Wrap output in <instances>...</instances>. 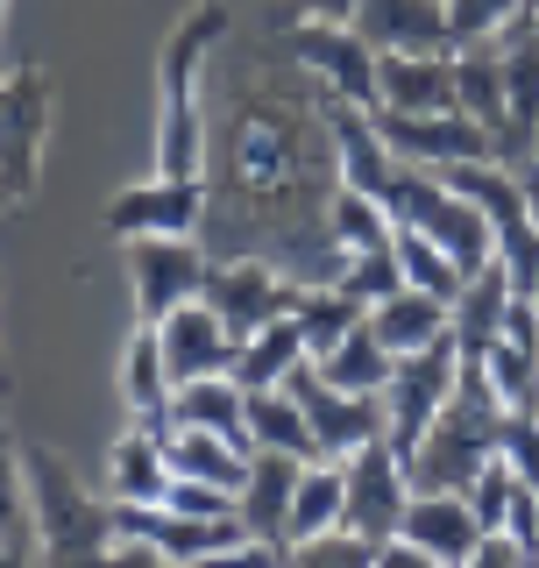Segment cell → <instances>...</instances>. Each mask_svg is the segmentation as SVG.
Segmentation results:
<instances>
[{
    "label": "cell",
    "mask_w": 539,
    "mask_h": 568,
    "mask_svg": "<svg viewBox=\"0 0 539 568\" xmlns=\"http://www.w3.org/2000/svg\"><path fill=\"white\" fill-rule=\"evenodd\" d=\"M277 64L235 85L221 156L206 164V235L221 256H270L298 284H334L348 263L327 227V200L340 185L334 129L319 106V79L305 93V71Z\"/></svg>",
    "instance_id": "1"
},
{
    "label": "cell",
    "mask_w": 539,
    "mask_h": 568,
    "mask_svg": "<svg viewBox=\"0 0 539 568\" xmlns=\"http://www.w3.org/2000/svg\"><path fill=\"white\" fill-rule=\"evenodd\" d=\"M235 29V0H192L185 22L164 36L156 64V178H206V114L200 71Z\"/></svg>",
    "instance_id": "2"
},
{
    "label": "cell",
    "mask_w": 539,
    "mask_h": 568,
    "mask_svg": "<svg viewBox=\"0 0 539 568\" xmlns=\"http://www.w3.org/2000/svg\"><path fill=\"white\" fill-rule=\"evenodd\" d=\"M505 448V398H497L490 369L482 363H461L455 377V398L440 405V419L419 434V448L405 455V476L411 490H469L476 469Z\"/></svg>",
    "instance_id": "3"
},
{
    "label": "cell",
    "mask_w": 539,
    "mask_h": 568,
    "mask_svg": "<svg viewBox=\"0 0 539 568\" xmlns=\"http://www.w3.org/2000/svg\"><path fill=\"white\" fill-rule=\"evenodd\" d=\"M22 476H29V505H35V540H43V561H106V555H121L114 497H93V490H85L58 448L29 440V448H22Z\"/></svg>",
    "instance_id": "4"
},
{
    "label": "cell",
    "mask_w": 539,
    "mask_h": 568,
    "mask_svg": "<svg viewBox=\"0 0 539 568\" xmlns=\"http://www.w3.org/2000/svg\"><path fill=\"white\" fill-rule=\"evenodd\" d=\"M440 178L482 206V221H490V235H497V263L511 271V292L539 298V221L526 213L518 171L497 164V156H476V164H447Z\"/></svg>",
    "instance_id": "5"
},
{
    "label": "cell",
    "mask_w": 539,
    "mask_h": 568,
    "mask_svg": "<svg viewBox=\"0 0 539 568\" xmlns=\"http://www.w3.org/2000/svg\"><path fill=\"white\" fill-rule=\"evenodd\" d=\"M43 142H50V71L14 64L0 71V206H29L43 185Z\"/></svg>",
    "instance_id": "6"
},
{
    "label": "cell",
    "mask_w": 539,
    "mask_h": 568,
    "mask_svg": "<svg viewBox=\"0 0 539 568\" xmlns=\"http://www.w3.org/2000/svg\"><path fill=\"white\" fill-rule=\"evenodd\" d=\"M455 377H461L455 334H440V342L398 355V369H390V384H384V440L398 455H411V448H419V434L440 419V405L455 398Z\"/></svg>",
    "instance_id": "7"
},
{
    "label": "cell",
    "mask_w": 539,
    "mask_h": 568,
    "mask_svg": "<svg viewBox=\"0 0 539 568\" xmlns=\"http://www.w3.org/2000/svg\"><path fill=\"white\" fill-rule=\"evenodd\" d=\"M121 248H129V306L142 327H156L185 298H200L206 263H213L200 248V235H129Z\"/></svg>",
    "instance_id": "8"
},
{
    "label": "cell",
    "mask_w": 539,
    "mask_h": 568,
    "mask_svg": "<svg viewBox=\"0 0 539 568\" xmlns=\"http://www.w3.org/2000/svg\"><path fill=\"white\" fill-rule=\"evenodd\" d=\"M277 58L298 64L305 79H319L340 100L376 106V50L355 36V22H284L277 29Z\"/></svg>",
    "instance_id": "9"
},
{
    "label": "cell",
    "mask_w": 539,
    "mask_h": 568,
    "mask_svg": "<svg viewBox=\"0 0 539 568\" xmlns=\"http://www.w3.org/2000/svg\"><path fill=\"white\" fill-rule=\"evenodd\" d=\"M298 292H305V284H292V271L270 263V256H213L206 284H200V298L235 327V342H248V334L270 327L277 313H292Z\"/></svg>",
    "instance_id": "10"
},
{
    "label": "cell",
    "mask_w": 539,
    "mask_h": 568,
    "mask_svg": "<svg viewBox=\"0 0 539 568\" xmlns=\"http://www.w3.org/2000/svg\"><path fill=\"white\" fill-rule=\"evenodd\" d=\"M284 390L305 405L313 440H319V455H327V462H348L363 440L384 434V398H376V390H340V384H327L313 355H305L292 377H284Z\"/></svg>",
    "instance_id": "11"
},
{
    "label": "cell",
    "mask_w": 539,
    "mask_h": 568,
    "mask_svg": "<svg viewBox=\"0 0 539 568\" xmlns=\"http://www.w3.org/2000/svg\"><path fill=\"white\" fill-rule=\"evenodd\" d=\"M411 505V476H405V455L390 448L384 434L363 440V448L348 455V511H340V526L363 532V540H376V555H384V540L398 532Z\"/></svg>",
    "instance_id": "12"
},
{
    "label": "cell",
    "mask_w": 539,
    "mask_h": 568,
    "mask_svg": "<svg viewBox=\"0 0 539 568\" xmlns=\"http://www.w3.org/2000/svg\"><path fill=\"white\" fill-rule=\"evenodd\" d=\"M206 178H142V185H129V192H114L106 200V235H206Z\"/></svg>",
    "instance_id": "13"
},
{
    "label": "cell",
    "mask_w": 539,
    "mask_h": 568,
    "mask_svg": "<svg viewBox=\"0 0 539 568\" xmlns=\"http://www.w3.org/2000/svg\"><path fill=\"white\" fill-rule=\"evenodd\" d=\"M369 114H376V135H384L398 156H411V164H426V171L497 156L490 129H476L461 106H440V114H398V106H369Z\"/></svg>",
    "instance_id": "14"
},
{
    "label": "cell",
    "mask_w": 539,
    "mask_h": 568,
    "mask_svg": "<svg viewBox=\"0 0 539 568\" xmlns=\"http://www.w3.org/2000/svg\"><path fill=\"white\" fill-rule=\"evenodd\" d=\"M156 342H164V363H171V384H192V377H227L235 369V327L206 306V298H185L177 313L156 320Z\"/></svg>",
    "instance_id": "15"
},
{
    "label": "cell",
    "mask_w": 539,
    "mask_h": 568,
    "mask_svg": "<svg viewBox=\"0 0 539 568\" xmlns=\"http://www.w3.org/2000/svg\"><path fill=\"white\" fill-rule=\"evenodd\" d=\"M398 540L426 561H476V540H482V519L469 511V490H411L405 519H398Z\"/></svg>",
    "instance_id": "16"
},
{
    "label": "cell",
    "mask_w": 539,
    "mask_h": 568,
    "mask_svg": "<svg viewBox=\"0 0 539 568\" xmlns=\"http://www.w3.org/2000/svg\"><path fill=\"white\" fill-rule=\"evenodd\" d=\"M298 469H305V455L256 448V455H248V476H242V490H235V519L248 526V540H263L277 561H292V555H284V519H292Z\"/></svg>",
    "instance_id": "17"
},
{
    "label": "cell",
    "mask_w": 539,
    "mask_h": 568,
    "mask_svg": "<svg viewBox=\"0 0 539 568\" xmlns=\"http://www.w3.org/2000/svg\"><path fill=\"white\" fill-rule=\"evenodd\" d=\"M376 106L398 114L455 106V50H376Z\"/></svg>",
    "instance_id": "18"
},
{
    "label": "cell",
    "mask_w": 539,
    "mask_h": 568,
    "mask_svg": "<svg viewBox=\"0 0 539 568\" xmlns=\"http://www.w3.org/2000/svg\"><path fill=\"white\" fill-rule=\"evenodd\" d=\"M497 43H505V100H511L497 164H526V156L539 150V29L518 22V29L497 36Z\"/></svg>",
    "instance_id": "19"
},
{
    "label": "cell",
    "mask_w": 539,
    "mask_h": 568,
    "mask_svg": "<svg viewBox=\"0 0 539 568\" xmlns=\"http://www.w3.org/2000/svg\"><path fill=\"white\" fill-rule=\"evenodd\" d=\"M355 36L369 50H455L440 0H355Z\"/></svg>",
    "instance_id": "20"
},
{
    "label": "cell",
    "mask_w": 539,
    "mask_h": 568,
    "mask_svg": "<svg viewBox=\"0 0 539 568\" xmlns=\"http://www.w3.org/2000/svg\"><path fill=\"white\" fill-rule=\"evenodd\" d=\"M511 298H518V292H511V271H505L497 256H490V263H482V271L455 292V327H447V334H455L461 363H482V355H490V342L505 334Z\"/></svg>",
    "instance_id": "21"
},
{
    "label": "cell",
    "mask_w": 539,
    "mask_h": 568,
    "mask_svg": "<svg viewBox=\"0 0 539 568\" xmlns=\"http://www.w3.org/2000/svg\"><path fill=\"white\" fill-rule=\"evenodd\" d=\"M455 106L490 129V142L505 150V121H511V100H505V43H461L455 50Z\"/></svg>",
    "instance_id": "22"
},
{
    "label": "cell",
    "mask_w": 539,
    "mask_h": 568,
    "mask_svg": "<svg viewBox=\"0 0 539 568\" xmlns=\"http://www.w3.org/2000/svg\"><path fill=\"white\" fill-rule=\"evenodd\" d=\"M171 363H164V342H156V327L129 334V355H121V405H129V419L156 426V434H171Z\"/></svg>",
    "instance_id": "23"
},
{
    "label": "cell",
    "mask_w": 539,
    "mask_h": 568,
    "mask_svg": "<svg viewBox=\"0 0 539 568\" xmlns=\"http://www.w3.org/2000/svg\"><path fill=\"white\" fill-rule=\"evenodd\" d=\"M171 490V455H164V434L156 426H129V434L106 448V497L121 505H156Z\"/></svg>",
    "instance_id": "24"
},
{
    "label": "cell",
    "mask_w": 539,
    "mask_h": 568,
    "mask_svg": "<svg viewBox=\"0 0 539 568\" xmlns=\"http://www.w3.org/2000/svg\"><path fill=\"white\" fill-rule=\"evenodd\" d=\"M369 327H376V342H384V348L411 355V348L440 342V334L455 327V306H447L440 292H419V284H398L390 298H376V306H369Z\"/></svg>",
    "instance_id": "25"
},
{
    "label": "cell",
    "mask_w": 539,
    "mask_h": 568,
    "mask_svg": "<svg viewBox=\"0 0 539 568\" xmlns=\"http://www.w3.org/2000/svg\"><path fill=\"white\" fill-rule=\"evenodd\" d=\"M340 511H348V462H305L298 469V490H292V519H284V555L305 547L313 532L340 526Z\"/></svg>",
    "instance_id": "26"
},
{
    "label": "cell",
    "mask_w": 539,
    "mask_h": 568,
    "mask_svg": "<svg viewBox=\"0 0 539 568\" xmlns=\"http://www.w3.org/2000/svg\"><path fill=\"white\" fill-rule=\"evenodd\" d=\"M164 455H171V476H200V484L242 490L248 455H256V448H242V440L213 434V426H171V434H164Z\"/></svg>",
    "instance_id": "27"
},
{
    "label": "cell",
    "mask_w": 539,
    "mask_h": 568,
    "mask_svg": "<svg viewBox=\"0 0 539 568\" xmlns=\"http://www.w3.org/2000/svg\"><path fill=\"white\" fill-rule=\"evenodd\" d=\"M171 426H213V434L242 440L248 448V390L242 377L227 369V377H192L171 390Z\"/></svg>",
    "instance_id": "28"
},
{
    "label": "cell",
    "mask_w": 539,
    "mask_h": 568,
    "mask_svg": "<svg viewBox=\"0 0 539 568\" xmlns=\"http://www.w3.org/2000/svg\"><path fill=\"white\" fill-rule=\"evenodd\" d=\"M313 363H319V377H327V384H340V390H376V398H384L390 369H398V348L376 342V327H369V313H363L334 348H319Z\"/></svg>",
    "instance_id": "29"
},
{
    "label": "cell",
    "mask_w": 539,
    "mask_h": 568,
    "mask_svg": "<svg viewBox=\"0 0 539 568\" xmlns=\"http://www.w3.org/2000/svg\"><path fill=\"white\" fill-rule=\"evenodd\" d=\"M305 327H298V313H277L270 327H256L242 342V355H235V377H242V390H270V384H284L292 369L305 363Z\"/></svg>",
    "instance_id": "30"
},
{
    "label": "cell",
    "mask_w": 539,
    "mask_h": 568,
    "mask_svg": "<svg viewBox=\"0 0 539 568\" xmlns=\"http://www.w3.org/2000/svg\"><path fill=\"white\" fill-rule=\"evenodd\" d=\"M248 448H284V455H305V462H319L313 419H305V405H298L284 384H270V390H248Z\"/></svg>",
    "instance_id": "31"
},
{
    "label": "cell",
    "mask_w": 539,
    "mask_h": 568,
    "mask_svg": "<svg viewBox=\"0 0 539 568\" xmlns=\"http://www.w3.org/2000/svg\"><path fill=\"white\" fill-rule=\"evenodd\" d=\"M390 248H398V271H405V284H419V292H440L447 306H455V292L469 284V271H461L455 256L434 242V235H419V227H398L390 221Z\"/></svg>",
    "instance_id": "32"
},
{
    "label": "cell",
    "mask_w": 539,
    "mask_h": 568,
    "mask_svg": "<svg viewBox=\"0 0 539 568\" xmlns=\"http://www.w3.org/2000/svg\"><path fill=\"white\" fill-rule=\"evenodd\" d=\"M327 227H334L340 256H355V248H390V213H384V200H369V192H355V185H334Z\"/></svg>",
    "instance_id": "33"
},
{
    "label": "cell",
    "mask_w": 539,
    "mask_h": 568,
    "mask_svg": "<svg viewBox=\"0 0 539 568\" xmlns=\"http://www.w3.org/2000/svg\"><path fill=\"white\" fill-rule=\"evenodd\" d=\"M298 327H305V348H334L340 342V334H348L355 327V320H363V306H355V298L348 292H340V284H305V292H298Z\"/></svg>",
    "instance_id": "34"
},
{
    "label": "cell",
    "mask_w": 539,
    "mask_h": 568,
    "mask_svg": "<svg viewBox=\"0 0 539 568\" xmlns=\"http://www.w3.org/2000/svg\"><path fill=\"white\" fill-rule=\"evenodd\" d=\"M447 8V36H455V50L461 43H497L505 29L526 22V0H440Z\"/></svg>",
    "instance_id": "35"
},
{
    "label": "cell",
    "mask_w": 539,
    "mask_h": 568,
    "mask_svg": "<svg viewBox=\"0 0 539 568\" xmlns=\"http://www.w3.org/2000/svg\"><path fill=\"white\" fill-rule=\"evenodd\" d=\"M340 292H348L355 298V306H376V298H390V292H398V284H405V271H398V248H355V256L348 263H340Z\"/></svg>",
    "instance_id": "36"
},
{
    "label": "cell",
    "mask_w": 539,
    "mask_h": 568,
    "mask_svg": "<svg viewBox=\"0 0 539 568\" xmlns=\"http://www.w3.org/2000/svg\"><path fill=\"white\" fill-rule=\"evenodd\" d=\"M518 484H526V476H518L505 455H490V462H482V469H476V484H469V511L482 519V532H490V526H511Z\"/></svg>",
    "instance_id": "37"
},
{
    "label": "cell",
    "mask_w": 539,
    "mask_h": 568,
    "mask_svg": "<svg viewBox=\"0 0 539 568\" xmlns=\"http://www.w3.org/2000/svg\"><path fill=\"white\" fill-rule=\"evenodd\" d=\"M292 561H340V568H369V561H376V540H363V532H348V526H327V532H313L305 547H292Z\"/></svg>",
    "instance_id": "38"
},
{
    "label": "cell",
    "mask_w": 539,
    "mask_h": 568,
    "mask_svg": "<svg viewBox=\"0 0 539 568\" xmlns=\"http://www.w3.org/2000/svg\"><path fill=\"white\" fill-rule=\"evenodd\" d=\"M497 455H505L526 484H539V413H505V448Z\"/></svg>",
    "instance_id": "39"
},
{
    "label": "cell",
    "mask_w": 539,
    "mask_h": 568,
    "mask_svg": "<svg viewBox=\"0 0 539 568\" xmlns=\"http://www.w3.org/2000/svg\"><path fill=\"white\" fill-rule=\"evenodd\" d=\"M284 22H355V0H270V29Z\"/></svg>",
    "instance_id": "40"
},
{
    "label": "cell",
    "mask_w": 539,
    "mask_h": 568,
    "mask_svg": "<svg viewBox=\"0 0 539 568\" xmlns=\"http://www.w3.org/2000/svg\"><path fill=\"white\" fill-rule=\"evenodd\" d=\"M511 561H532V547L518 540L511 526H490V532L476 540V561H469V568H511Z\"/></svg>",
    "instance_id": "41"
},
{
    "label": "cell",
    "mask_w": 539,
    "mask_h": 568,
    "mask_svg": "<svg viewBox=\"0 0 539 568\" xmlns=\"http://www.w3.org/2000/svg\"><path fill=\"white\" fill-rule=\"evenodd\" d=\"M518 171V192H526V213L539 221V156H526V164H511Z\"/></svg>",
    "instance_id": "42"
},
{
    "label": "cell",
    "mask_w": 539,
    "mask_h": 568,
    "mask_svg": "<svg viewBox=\"0 0 539 568\" xmlns=\"http://www.w3.org/2000/svg\"><path fill=\"white\" fill-rule=\"evenodd\" d=\"M0 64H8V0H0Z\"/></svg>",
    "instance_id": "43"
},
{
    "label": "cell",
    "mask_w": 539,
    "mask_h": 568,
    "mask_svg": "<svg viewBox=\"0 0 539 568\" xmlns=\"http://www.w3.org/2000/svg\"><path fill=\"white\" fill-rule=\"evenodd\" d=\"M0 561H14V540H8V532H0Z\"/></svg>",
    "instance_id": "44"
},
{
    "label": "cell",
    "mask_w": 539,
    "mask_h": 568,
    "mask_svg": "<svg viewBox=\"0 0 539 568\" xmlns=\"http://www.w3.org/2000/svg\"><path fill=\"white\" fill-rule=\"evenodd\" d=\"M8 390H14V377H0V398H8Z\"/></svg>",
    "instance_id": "45"
},
{
    "label": "cell",
    "mask_w": 539,
    "mask_h": 568,
    "mask_svg": "<svg viewBox=\"0 0 539 568\" xmlns=\"http://www.w3.org/2000/svg\"><path fill=\"white\" fill-rule=\"evenodd\" d=\"M532 14H539V0H526V22H532Z\"/></svg>",
    "instance_id": "46"
},
{
    "label": "cell",
    "mask_w": 539,
    "mask_h": 568,
    "mask_svg": "<svg viewBox=\"0 0 539 568\" xmlns=\"http://www.w3.org/2000/svg\"><path fill=\"white\" fill-rule=\"evenodd\" d=\"M0 377H14V369H8V355H0Z\"/></svg>",
    "instance_id": "47"
},
{
    "label": "cell",
    "mask_w": 539,
    "mask_h": 568,
    "mask_svg": "<svg viewBox=\"0 0 539 568\" xmlns=\"http://www.w3.org/2000/svg\"><path fill=\"white\" fill-rule=\"evenodd\" d=\"M532 29H539V14H532Z\"/></svg>",
    "instance_id": "48"
},
{
    "label": "cell",
    "mask_w": 539,
    "mask_h": 568,
    "mask_svg": "<svg viewBox=\"0 0 539 568\" xmlns=\"http://www.w3.org/2000/svg\"><path fill=\"white\" fill-rule=\"evenodd\" d=\"M532 156H539V150H532Z\"/></svg>",
    "instance_id": "49"
}]
</instances>
